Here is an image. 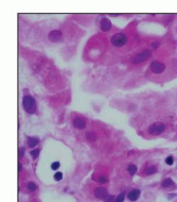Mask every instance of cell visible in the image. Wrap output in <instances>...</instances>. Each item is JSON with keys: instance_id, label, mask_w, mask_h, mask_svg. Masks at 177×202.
Masks as SVG:
<instances>
[{"instance_id": "obj_19", "label": "cell", "mask_w": 177, "mask_h": 202, "mask_svg": "<svg viewBox=\"0 0 177 202\" xmlns=\"http://www.w3.org/2000/svg\"><path fill=\"white\" fill-rule=\"evenodd\" d=\"M173 163H174V159H173V156H168L166 160V164L169 165V166H171V165H173Z\"/></svg>"}, {"instance_id": "obj_22", "label": "cell", "mask_w": 177, "mask_h": 202, "mask_svg": "<svg viewBox=\"0 0 177 202\" xmlns=\"http://www.w3.org/2000/svg\"><path fill=\"white\" fill-rule=\"evenodd\" d=\"M23 154H25V148H23V147H21V148H19V150H18V156H19V159L22 158Z\"/></svg>"}, {"instance_id": "obj_8", "label": "cell", "mask_w": 177, "mask_h": 202, "mask_svg": "<svg viewBox=\"0 0 177 202\" xmlns=\"http://www.w3.org/2000/svg\"><path fill=\"white\" fill-rule=\"evenodd\" d=\"M94 196L99 199H105V198L107 197L108 194H107V190L105 189L104 187H97L96 190H94Z\"/></svg>"}, {"instance_id": "obj_16", "label": "cell", "mask_w": 177, "mask_h": 202, "mask_svg": "<svg viewBox=\"0 0 177 202\" xmlns=\"http://www.w3.org/2000/svg\"><path fill=\"white\" fill-rule=\"evenodd\" d=\"M27 188H28V190H30V192H34V190H36L37 186H36L35 183H33V182H30V183L27 184Z\"/></svg>"}, {"instance_id": "obj_3", "label": "cell", "mask_w": 177, "mask_h": 202, "mask_svg": "<svg viewBox=\"0 0 177 202\" xmlns=\"http://www.w3.org/2000/svg\"><path fill=\"white\" fill-rule=\"evenodd\" d=\"M166 129V126L164 123L162 122H154V123H152L149 128V132L153 135H159L161 134Z\"/></svg>"}, {"instance_id": "obj_23", "label": "cell", "mask_w": 177, "mask_h": 202, "mask_svg": "<svg viewBox=\"0 0 177 202\" xmlns=\"http://www.w3.org/2000/svg\"><path fill=\"white\" fill-rule=\"evenodd\" d=\"M51 168L53 170H56V169H58V168H59V163L58 162H54L53 164L51 165Z\"/></svg>"}, {"instance_id": "obj_12", "label": "cell", "mask_w": 177, "mask_h": 202, "mask_svg": "<svg viewBox=\"0 0 177 202\" xmlns=\"http://www.w3.org/2000/svg\"><path fill=\"white\" fill-rule=\"evenodd\" d=\"M38 141H39V139L36 138V137H28V146L30 148L35 147L38 144Z\"/></svg>"}, {"instance_id": "obj_25", "label": "cell", "mask_w": 177, "mask_h": 202, "mask_svg": "<svg viewBox=\"0 0 177 202\" xmlns=\"http://www.w3.org/2000/svg\"><path fill=\"white\" fill-rule=\"evenodd\" d=\"M21 169H22V165L19 163V164H18V171H21Z\"/></svg>"}, {"instance_id": "obj_18", "label": "cell", "mask_w": 177, "mask_h": 202, "mask_svg": "<svg viewBox=\"0 0 177 202\" xmlns=\"http://www.w3.org/2000/svg\"><path fill=\"white\" fill-rule=\"evenodd\" d=\"M115 196L114 195H108L107 197L104 199V202H115Z\"/></svg>"}, {"instance_id": "obj_2", "label": "cell", "mask_w": 177, "mask_h": 202, "mask_svg": "<svg viewBox=\"0 0 177 202\" xmlns=\"http://www.w3.org/2000/svg\"><path fill=\"white\" fill-rule=\"evenodd\" d=\"M127 37L124 33H117L112 37V44L115 47H122L123 45H125Z\"/></svg>"}, {"instance_id": "obj_7", "label": "cell", "mask_w": 177, "mask_h": 202, "mask_svg": "<svg viewBox=\"0 0 177 202\" xmlns=\"http://www.w3.org/2000/svg\"><path fill=\"white\" fill-rule=\"evenodd\" d=\"M72 123L73 126H74V128H77V129L79 130H83L86 127V120L82 117H75L74 119H73Z\"/></svg>"}, {"instance_id": "obj_9", "label": "cell", "mask_w": 177, "mask_h": 202, "mask_svg": "<svg viewBox=\"0 0 177 202\" xmlns=\"http://www.w3.org/2000/svg\"><path fill=\"white\" fill-rule=\"evenodd\" d=\"M110 28H112V22H110L109 19L103 18L101 20V30L106 32V31H109Z\"/></svg>"}, {"instance_id": "obj_10", "label": "cell", "mask_w": 177, "mask_h": 202, "mask_svg": "<svg viewBox=\"0 0 177 202\" xmlns=\"http://www.w3.org/2000/svg\"><path fill=\"white\" fill-rule=\"evenodd\" d=\"M139 196H140V190L133 189L128 193L127 197H128V200H129V201H136V200L139 198Z\"/></svg>"}, {"instance_id": "obj_5", "label": "cell", "mask_w": 177, "mask_h": 202, "mask_svg": "<svg viewBox=\"0 0 177 202\" xmlns=\"http://www.w3.org/2000/svg\"><path fill=\"white\" fill-rule=\"evenodd\" d=\"M151 70L154 73H162L166 70V65L159 61H154L151 63Z\"/></svg>"}, {"instance_id": "obj_6", "label": "cell", "mask_w": 177, "mask_h": 202, "mask_svg": "<svg viewBox=\"0 0 177 202\" xmlns=\"http://www.w3.org/2000/svg\"><path fill=\"white\" fill-rule=\"evenodd\" d=\"M48 37H49V40H51V42L57 43L62 40V37H63V33H62L59 30H53L49 33Z\"/></svg>"}, {"instance_id": "obj_17", "label": "cell", "mask_w": 177, "mask_h": 202, "mask_svg": "<svg viewBox=\"0 0 177 202\" xmlns=\"http://www.w3.org/2000/svg\"><path fill=\"white\" fill-rule=\"evenodd\" d=\"M124 198H125V193L120 194V195L116 198V200H115V202H123V201H124Z\"/></svg>"}, {"instance_id": "obj_1", "label": "cell", "mask_w": 177, "mask_h": 202, "mask_svg": "<svg viewBox=\"0 0 177 202\" xmlns=\"http://www.w3.org/2000/svg\"><path fill=\"white\" fill-rule=\"evenodd\" d=\"M22 106L23 108L30 114H33L36 112V101L30 95H27V96L23 97L22 99Z\"/></svg>"}, {"instance_id": "obj_24", "label": "cell", "mask_w": 177, "mask_h": 202, "mask_svg": "<svg viewBox=\"0 0 177 202\" xmlns=\"http://www.w3.org/2000/svg\"><path fill=\"white\" fill-rule=\"evenodd\" d=\"M107 181V179H106V177H104V176H102L100 178V182L101 183H105V182Z\"/></svg>"}, {"instance_id": "obj_21", "label": "cell", "mask_w": 177, "mask_h": 202, "mask_svg": "<svg viewBox=\"0 0 177 202\" xmlns=\"http://www.w3.org/2000/svg\"><path fill=\"white\" fill-rule=\"evenodd\" d=\"M54 179H55L56 181H61L62 179H63V174H62V172H56V174H54Z\"/></svg>"}, {"instance_id": "obj_15", "label": "cell", "mask_w": 177, "mask_h": 202, "mask_svg": "<svg viewBox=\"0 0 177 202\" xmlns=\"http://www.w3.org/2000/svg\"><path fill=\"white\" fill-rule=\"evenodd\" d=\"M86 137H87V139H88V141H94L97 139L96 133H93V132H90V133H88L86 135Z\"/></svg>"}, {"instance_id": "obj_14", "label": "cell", "mask_w": 177, "mask_h": 202, "mask_svg": "<svg viewBox=\"0 0 177 202\" xmlns=\"http://www.w3.org/2000/svg\"><path fill=\"white\" fill-rule=\"evenodd\" d=\"M128 172H129V174H132V176H134V174H136V171H137V167L135 166V165H129L127 168Z\"/></svg>"}, {"instance_id": "obj_11", "label": "cell", "mask_w": 177, "mask_h": 202, "mask_svg": "<svg viewBox=\"0 0 177 202\" xmlns=\"http://www.w3.org/2000/svg\"><path fill=\"white\" fill-rule=\"evenodd\" d=\"M161 185H162L163 188H169V187H172L173 185H175V183H174V181H173L172 179L167 178V179H164V180L162 181Z\"/></svg>"}, {"instance_id": "obj_13", "label": "cell", "mask_w": 177, "mask_h": 202, "mask_svg": "<svg viewBox=\"0 0 177 202\" xmlns=\"http://www.w3.org/2000/svg\"><path fill=\"white\" fill-rule=\"evenodd\" d=\"M155 172H157V168L155 166H151V167H147V169L144 170V174L149 176V174H154Z\"/></svg>"}, {"instance_id": "obj_20", "label": "cell", "mask_w": 177, "mask_h": 202, "mask_svg": "<svg viewBox=\"0 0 177 202\" xmlns=\"http://www.w3.org/2000/svg\"><path fill=\"white\" fill-rule=\"evenodd\" d=\"M38 154H39V150H38V149H35V150L31 151V155H32L33 159H36V158H37Z\"/></svg>"}, {"instance_id": "obj_4", "label": "cell", "mask_w": 177, "mask_h": 202, "mask_svg": "<svg viewBox=\"0 0 177 202\" xmlns=\"http://www.w3.org/2000/svg\"><path fill=\"white\" fill-rule=\"evenodd\" d=\"M151 57V50H145V51H142L138 53L135 58L133 59V63L134 64H140L143 63V62L147 61L149 58Z\"/></svg>"}]
</instances>
